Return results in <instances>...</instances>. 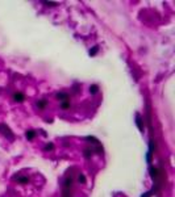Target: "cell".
<instances>
[{"label": "cell", "instance_id": "obj_1", "mask_svg": "<svg viewBox=\"0 0 175 197\" xmlns=\"http://www.w3.org/2000/svg\"><path fill=\"white\" fill-rule=\"evenodd\" d=\"M0 131L3 133V135H4V137H9L11 139L13 138V135H12V131L9 130V128H8L5 124H0Z\"/></svg>", "mask_w": 175, "mask_h": 197}, {"label": "cell", "instance_id": "obj_2", "mask_svg": "<svg viewBox=\"0 0 175 197\" xmlns=\"http://www.w3.org/2000/svg\"><path fill=\"white\" fill-rule=\"evenodd\" d=\"M25 100V95L22 92H15L13 93V101L16 103H22Z\"/></svg>", "mask_w": 175, "mask_h": 197}, {"label": "cell", "instance_id": "obj_3", "mask_svg": "<svg viewBox=\"0 0 175 197\" xmlns=\"http://www.w3.org/2000/svg\"><path fill=\"white\" fill-rule=\"evenodd\" d=\"M55 97L59 100L61 103L66 101V100H69V93H66V92H58L57 95H55Z\"/></svg>", "mask_w": 175, "mask_h": 197}, {"label": "cell", "instance_id": "obj_4", "mask_svg": "<svg viewBox=\"0 0 175 197\" xmlns=\"http://www.w3.org/2000/svg\"><path fill=\"white\" fill-rule=\"evenodd\" d=\"M46 105H47V100H45V99L37 100V101H36V106H37L38 109H45Z\"/></svg>", "mask_w": 175, "mask_h": 197}, {"label": "cell", "instance_id": "obj_5", "mask_svg": "<svg viewBox=\"0 0 175 197\" xmlns=\"http://www.w3.org/2000/svg\"><path fill=\"white\" fill-rule=\"evenodd\" d=\"M15 180L17 183H20V184H28L29 183V177L28 176H17V177H15Z\"/></svg>", "mask_w": 175, "mask_h": 197}, {"label": "cell", "instance_id": "obj_6", "mask_svg": "<svg viewBox=\"0 0 175 197\" xmlns=\"http://www.w3.org/2000/svg\"><path fill=\"white\" fill-rule=\"evenodd\" d=\"M73 177H66L64 179V183H63V187H64V189H70L71 188V185H73Z\"/></svg>", "mask_w": 175, "mask_h": 197}, {"label": "cell", "instance_id": "obj_7", "mask_svg": "<svg viewBox=\"0 0 175 197\" xmlns=\"http://www.w3.org/2000/svg\"><path fill=\"white\" fill-rule=\"evenodd\" d=\"M25 137H27L28 141H32L36 137V131L34 130H27L25 131Z\"/></svg>", "mask_w": 175, "mask_h": 197}, {"label": "cell", "instance_id": "obj_8", "mask_svg": "<svg viewBox=\"0 0 175 197\" xmlns=\"http://www.w3.org/2000/svg\"><path fill=\"white\" fill-rule=\"evenodd\" d=\"M71 106V103L69 100H66V101H62L61 103V109H63V111H67V109H70Z\"/></svg>", "mask_w": 175, "mask_h": 197}, {"label": "cell", "instance_id": "obj_9", "mask_svg": "<svg viewBox=\"0 0 175 197\" xmlns=\"http://www.w3.org/2000/svg\"><path fill=\"white\" fill-rule=\"evenodd\" d=\"M98 92H99V86L92 84L91 87H90V93H92V95H96Z\"/></svg>", "mask_w": 175, "mask_h": 197}, {"label": "cell", "instance_id": "obj_10", "mask_svg": "<svg viewBox=\"0 0 175 197\" xmlns=\"http://www.w3.org/2000/svg\"><path fill=\"white\" fill-rule=\"evenodd\" d=\"M149 172H150V175L153 176V177H157L158 176V170L155 168V167H153V166L149 168Z\"/></svg>", "mask_w": 175, "mask_h": 197}, {"label": "cell", "instance_id": "obj_11", "mask_svg": "<svg viewBox=\"0 0 175 197\" xmlns=\"http://www.w3.org/2000/svg\"><path fill=\"white\" fill-rule=\"evenodd\" d=\"M83 154H84V158H86V159H90V158L92 156V150L91 148H86Z\"/></svg>", "mask_w": 175, "mask_h": 197}, {"label": "cell", "instance_id": "obj_12", "mask_svg": "<svg viewBox=\"0 0 175 197\" xmlns=\"http://www.w3.org/2000/svg\"><path fill=\"white\" fill-rule=\"evenodd\" d=\"M136 121H137V126H138V129H140L141 131H144V125H142V120L140 118V116H137Z\"/></svg>", "mask_w": 175, "mask_h": 197}, {"label": "cell", "instance_id": "obj_13", "mask_svg": "<svg viewBox=\"0 0 175 197\" xmlns=\"http://www.w3.org/2000/svg\"><path fill=\"white\" fill-rule=\"evenodd\" d=\"M78 181H79L80 184H86V176L83 175V173H79V175H78Z\"/></svg>", "mask_w": 175, "mask_h": 197}, {"label": "cell", "instance_id": "obj_14", "mask_svg": "<svg viewBox=\"0 0 175 197\" xmlns=\"http://www.w3.org/2000/svg\"><path fill=\"white\" fill-rule=\"evenodd\" d=\"M53 148H54V145L51 143V142H49V143H46V146L44 147V150L45 151H51Z\"/></svg>", "mask_w": 175, "mask_h": 197}, {"label": "cell", "instance_id": "obj_15", "mask_svg": "<svg viewBox=\"0 0 175 197\" xmlns=\"http://www.w3.org/2000/svg\"><path fill=\"white\" fill-rule=\"evenodd\" d=\"M98 50H99V46H93L91 50H90V55L93 57V55H96V53H98Z\"/></svg>", "mask_w": 175, "mask_h": 197}, {"label": "cell", "instance_id": "obj_16", "mask_svg": "<svg viewBox=\"0 0 175 197\" xmlns=\"http://www.w3.org/2000/svg\"><path fill=\"white\" fill-rule=\"evenodd\" d=\"M45 5H50V7H57V3H51V1H44Z\"/></svg>", "mask_w": 175, "mask_h": 197}, {"label": "cell", "instance_id": "obj_17", "mask_svg": "<svg viewBox=\"0 0 175 197\" xmlns=\"http://www.w3.org/2000/svg\"><path fill=\"white\" fill-rule=\"evenodd\" d=\"M154 148H155V142L151 141V142H150V151H151V150H154Z\"/></svg>", "mask_w": 175, "mask_h": 197}, {"label": "cell", "instance_id": "obj_18", "mask_svg": "<svg viewBox=\"0 0 175 197\" xmlns=\"http://www.w3.org/2000/svg\"><path fill=\"white\" fill-rule=\"evenodd\" d=\"M151 160V153H147V162Z\"/></svg>", "mask_w": 175, "mask_h": 197}]
</instances>
